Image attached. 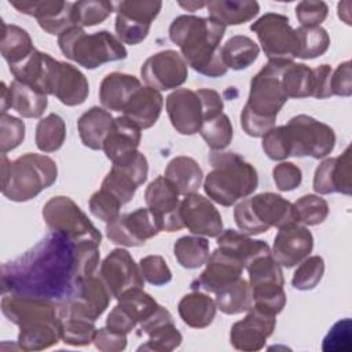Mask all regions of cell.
I'll return each mask as SVG.
<instances>
[{
    "mask_svg": "<svg viewBox=\"0 0 352 352\" xmlns=\"http://www.w3.org/2000/svg\"><path fill=\"white\" fill-rule=\"evenodd\" d=\"M113 12V4L104 0H84L76 1L72 7L73 25L89 28L102 23Z\"/></svg>",
    "mask_w": 352,
    "mask_h": 352,
    "instance_id": "c3c4849f",
    "label": "cell"
},
{
    "mask_svg": "<svg viewBox=\"0 0 352 352\" xmlns=\"http://www.w3.org/2000/svg\"><path fill=\"white\" fill-rule=\"evenodd\" d=\"M314 249V236L311 231L296 221L279 228L274 239L272 257L280 267L292 268L309 256Z\"/></svg>",
    "mask_w": 352,
    "mask_h": 352,
    "instance_id": "7402d4cb",
    "label": "cell"
},
{
    "mask_svg": "<svg viewBox=\"0 0 352 352\" xmlns=\"http://www.w3.org/2000/svg\"><path fill=\"white\" fill-rule=\"evenodd\" d=\"M126 334L113 331L107 327L96 329L94 344L96 349L103 352H120L126 348Z\"/></svg>",
    "mask_w": 352,
    "mask_h": 352,
    "instance_id": "94428289",
    "label": "cell"
},
{
    "mask_svg": "<svg viewBox=\"0 0 352 352\" xmlns=\"http://www.w3.org/2000/svg\"><path fill=\"white\" fill-rule=\"evenodd\" d=\"M331 73L333 69L330 65H319L318 67L314 69V77H315V84H314V98L316 99H326L333 96L331 94Z\"/></svg>",
    "mask_w": 352,
    "mask_h": 352,
    "instance_id": "be15d7a7",
    "label": "cell"
},
{
    "mask_svg": "<svg viewBox=\"0 0 352 352\" xmlns=\"http://www.w3.org/2000/svg\"><path fill=\"white\" fill-rule=\"evenodd\" d=\"M322 349L324 352L351 351V319L345 318L333 324L323 340Z\"/></svg>",
    "mask_w": 352,
    "mask_h": 352,
    "instance_id": "6f0895ef",
    "label": "cell"
},
{
    "mask_svg": "<svg viewBox=\"0 0 352 352\" xmlns=\"http://www.w3.org/2000/svg\"><path fill=\"white\" fill-rule=\"evenodd\" d=\"M220 52L227 69L243 70L256 62L260 48L250 37L235 34L224 43Z\"/></svg>",
    "mask_w": 352,
    "mask_h": 352,
    "instance_id": "ab89813d",
    "label": "cell"
},
{
    "mask_svg": "<svg viewBox=\"0 0 352 352\" xmlns=\"http://www.w3.org/2000/svg\"><path fill=\"white\" fill-rule=\"evenodd\" d=\"M331 94L337 96H351L352 94V72L351 62L345 60L331 73Z\"/></svg>",
    "mask_w": 352,
    "mask_h": 352,
    "instance_id": "6125c7cd",
    "label": "cell"
},
{
    "mask_svg": "<svg viewBox=\"0 0 352 352\" xmlns=\"http://www.w3.org/2000/svg\"><path fill=\"white\" fill-rule=\"evenodd\" d=\"M95 322L80 316L62 318V340L72 346H85L94 342Z\"/></svg>",
    "mask_w": 352,
    "mask_h": 352,
    "instance_id": "681fc988",
    "label": "cell"
},
{
    "mask_svg": "<svg viewBox=\"0 0 352 352\" xmlns=\"http://www.w3.org/2000/svg\"><path fill=\"white\" fill-rule=\"evenodd\" d=\"M160 304L143 290V287H135L125 292L120 298L118 304L110 311L106 319V327L128 334L138 324L150 318Z\"/></svg>",
    "mask_w": 352,
    "mask_h": 352,
    "instance_id": "2e32d148",
    "label": "cell"
},
{
    "mask_svg": "<svg viewBox=\"0 0 352 352\" xmlns=\"http://www.w3.org/2000/svg\"><path fill=\"white\" fill-rule=\"evenodd\" d=\"M0 104H1V113H6L7 109L10 107V89H8V87L6 85V82H1Z\"/></svg>",
    "mask_w": 352,
    "mask_h": 352,
    "instance_id": "e7e4bbea",
    "label": "cell"
},
{
    "mask_svg": "<svg viewBox=\"0 0 352 352\" xmlns=\"http://www.w3.org/2000/svg\"><path fill=\"white\" fill-rule=\"evenodd\" d=\"M298 38V55L301 59H315L323 55L330 45V37L324 28L314 26L305 28L300 26L296 29Z\"/></svg>",
    "mask_w": 352,
    "mask_h": 352,
    "instance_id": "bcb514c9",
    "label": "cell"
},
{
    "mask_svg": "<svg viewBox=\"0 0 352 352\" xmlns=\"http://www.w3.org/2000/svg\"><path fill=\"white\" fill-rule=\"evenodd\" d=\"M179 191L165 177H155L144 191V201L147 208L160 219L162 231L175 232L184 228L180 219Z\"/></svg>",
    "mask_w": 352,
    "mask_h": 352,
    "instance_id": "d6986e66",
    "label": "cell"
},
{
    "mask_svg": "<svg viewBox=\"0 0 352 352\" xmlns=\"http://www.w3.org/2000/svg\"><path fill=\"white\" fill-rule=\"evenodd\" d=\"M164 176L176 187L180 195H188L201 187L204 172L194 158L179 155L169 161Z\"/></svg>",
    "mask_w": 352,
    "mask_h": 352,
    "instance_id": "d590c367",
    "label": "cell"
},
{
    "mask_svg": "<svg viewBox=\"0 0 352 352\" xmlns=\"http://www.w3.org/2000/svg\"><path fill=\"white\" fill-rule=\"evenodd\" d=\"M62 54L85 69H96L103 63L125 59L128 52L124 44L107 30L92 34L80 26H70L58 36Z\"/></svg>",
    "mask_w": 352,
    "mask_h": 352,
    "instance_id": "8992f818",
    "label": "cell"
},
{
    "mask_svg": "<svg viewBox=\"0 0 352 352\" xmlns=\"http://www.w3.org/2000/svg\"><path fill=\"white\" fill-rule=\"evenodd\" d=\"M206 267L198 278L191 282V289L204 293H217L227 285L241 278L243 264L236 257L217 248L205 263Z\"/></svg>",
    "mask_w": 352,
    "mask_h": 352,
    "instance_id": "603a6c76",
    "label": "cell"
},
{
    "mask_svg": "<svg viewBox=\"0 0 352 352\" xmlns=\"http://www.w3.org/2000/svg\"><path fill=\"white\" fill-rule=\"evenodd\" d=\"M99 245L73 242L59 232H50L22 256L1 265V290L28 297L63 302L74 285L95 275Z\"/></svg>",
    "mask_w": 352,
    "mask_h": 352,
    "instance_id": "6da1fadb",
    "label": "cell"
},
{
    "mask_svg": "<svg viewBox=\"0 0 352 352\" xmlns=\"http://www.w3.org/2000/svg\"><path fill=\"white\" fill-rule=\"evenodd\" d=\"M351 147L348 146L338 157L323 160L314 175V190L318 194L341 192L351 195L352 192V169H351Z\"/></svg>",
    "mask_w": 352,
    "mask_h": 352,
    "instance_id": "484cf974",
    "label": "cell"
},
{
    "mask_svg": "<svg viewBox=\"0 0 352 352\" xmlns=\"http://www.w3.org/2000/svg\"><path fill=\"white\" fill-rule=\"evenodd\" d=\"M180 219L195 235L217 238L223 232L220 212L209 198L197 192L184 195L180 201Z\"/></svg>",
    "mask_w": 352,
    "mask_h": 352,
    "instance_id": "ffe728a7",
    "label": "cell"
},
{
    "mask_svg": "<svg viewBox=\"0 0 352 352\" xmlns=\"http://www.w3.org/2000/svg\"><path fill=\"white\" fill-rule=\"evenodd\" d=\"M25 139V122L7 113L0 116V150L1 154L16 148Z\"/></svg>",
    "mask_w": 352,
    "mask_h": 352,
    "instance_id": "f5cc1de1",
    "label": "cell"
},
{
    "mask_svg": "<svg viewBox=\"0 0 352 352\" xmlns=\"http://www.w3.org/2000/svg\"><path fill=\"white\" fill-rule=\"evenodd\" d=\"M279 80L287 98L302 99L314 95V69L305 63L282 60L279 67Z\"/></svg>",
    "mask_w": 352,
    "mask_h": 352,
    "instance_id": "74e56055",
    "label": "cell"
},
{
    "mask_svg": "<svg viewBox=\"0 0 352 352\" xmlns=\"http://www.w3.org/2000/svg\"><path fill=\"white\" fill-rule=\"evenodd\" d=\"M290 157H312L315 160L329 155L336 146V133L324 122L307 114H298L285 125Z\"/></svg>",
    "mask_w": 352,
    "mask_h": 352,
    "instance_id": "30bf717a",
    "label": "cell"
},
{
    "mask_svg": "<svg viewBox=\"0 0 352 352\" xmlns=\"http://www.w3.org/2000/svg\"><path fill=\"white\" fill-rule=\"evenodd\" d=\"M99 276L107 286L111 297L120 298L125 292L143 287L144 278L140 267L125 249H113L102 261Z\"/></svg>",
    "mask_w": 352,
    "mask_h": 352,
    "instance_id": "e0dca14e",
    "label": "cell"
},
{
    "mask_svg": "<svg viewBox=\"0 0 352 352\" xmlns=\"http://www.w3.org/2000/svg\"><path fill=\"white\" fill-rule=\"evenodd\" d=\"M294 221L302 226H316L329 216V204L319 195L307 194L293 204Z\"/></svg>",
    "mask_w": 352,
    "mask_h": 352,
    "instance_id": "7dc6e473",
    "label": "cell"
},
{
    "mask_svg": "<svg viewBox=\"0 0 352 352\" xmlns=\"http://www.w3.org/2000/svg\"><path fill=\"white\" fill-rule=\"evenodd\" d=\"M122 204L109 191L100 188L89 198V212L102 221H111L120 216Z\"/></svg>",
    "mask_w": 352,
    "mask_h": 352,
    "instance_id": "db71d44e",
    "label": "cell"
},
{
    "mask_svg": "<svg viewBox=\"0 0 352 352\" xmlns=\"http://www.w3.org/2000/svg\"><path fill=\"white\" fill-rule=\"evenodd\" d=\"M162 231L160 219L148 209L139 208L131 213H124L106 224V236L121 246H142L147 239Z\"/></svg>",
    "mask_w": 352,
    "mask_h": 352,
    "instance_id": "5bb4252c",
    "label": "cell"
},
{
    "mask_svg": "<svg viewBox=\"0 0 352 352\" xmlns=\"http://www.w3.org/2000/svg\"><path fill=\"white\" fill-rule=\"evenodd\" d=\"M140 329L148 336V340L138 351L170 352L179 348L183 341V336L177 330L172 314L162 305L148 319L140 323Z\"/></svg>",
    "mask_w": 352,
    "mask_h": 352,
    "instance_id": "4316f807",
    "label": "cell"
},
{
    "mask_svg": "<svg viewBox=\"0 0 352 352\" xmlns=\"http://www.w3.org/2000/svg\"><path fill=\"white\" fill-rule=\"evenodd\" d=\"M282 60H268L252 78L248 102L241 113V126L252 138H263L276 122V116L287 102L279 80Z\"/></svg>",
    "mask_w": 352,
    "mask_h": 352,
    "instance_id": "3957f363",
    "label": "cell"
},
{
    "mask_svg": "<svg viewBox=\"0 0 352 352\" xmlns=\"http://www.w3.org/2000/svg\"><path fill=\"white\" fill-rule=\"evenodd\" d=\"M329 14V7L324 1H300L296 6V16L301 26H320Z\"/></svg>",
    "mask_w": 352,
    "mask_h": 352,
    "instance_id": "680465c9",
    "label": "cell"
},
{
    "mask_svg": "<svg viewBox=\"0 0 352 352\" xmlns=\"http://www.w3.org/2000/svg\"><path fill=\"white\" fill-rule=\"evenodd\" d=\"M88 94L89 84L84 73L70 63L60 62L54 96L65 106H78L85 102Z\"/></svg>",
    "mask_w": 352,
    "mask_h": 352,
    "instance_id": "4dcf8cb0",
    "label": "cell"
},
{
    "mask_svg": "<svg viewBox=\"0 0 352 352\" xmlns=\"http://www.w3.org/2000/svg\"><path fill=\"white\" fill-rule=\"evenodd\" d=\"M10 4L25 15L34 16L38 26L48 34H60L73 25L72 1L41 0V1H10Z\"/></svg>",
    "mask_w": 352,
    "mask_h": 352,
    "instance_id": "d4e9b609",
    "label": "cell"
},
{
    "mask_svg": "<svg viewBox=\"0 0 352 352\" xmlns=\"http://www.w3.org/2000/svg\"><path fill=\"white\" fill-rule=\"evenodd\" d=\"M199 135L206 142L212 151H221L230 146L234 131L227 114L220 113L210 118H206L199 129Z\"/></svg>",
    "mask_w": 352,
    "mask_h": 352,
    "instance_id": "f6af8a7d",
    "label": "cell"
},
{
    "mask_svg": "<svg viewBox=\"0 0 352 352\" xmlns=\"http://www.w3.org/2000/svg\"><path fill=\"white\" fill-rule=\"evenodd\" d=\"M206 4H208V3H205V1H187V3L180 1V3H179V6L183 7V8H186L187 11H195V10H198V8L206 7Z\"/></svg>",
    "mask_w": 352,
    "mask_h": 352,
    "instance_id": "003e7915",
    "label": "cell"
},
{
    "mask_svg": "<svg viewBox=\"0 0 352 352\" xmlns=\"http://www.w3.org/2000/svg\"><path fill=\"white\" fill-rule=\"evenodd\" d=\"M324 274V261L320 256H311L304 258L293 274L292 285L297 290L315 289Z\"/></svg>",
    "mask_w": 352,
    "mask_h": 352,
    "instance_id": "f907efd6",
    "label": "cell"
},
{
    "mask_svg": "<svg viewBox=\"0 0 352 352\" xmlns=\"http://www.w3.org/2000/svg\"><path fill=\"white\" fill-rule=\"evenodd\" d=\"M43 219L55 232L73 242H92L100 246L102 234L81 208L66 195L52 197L43 206Z\"/></svg>",
    "mask_w": 352,
    "mask_h": 352,
    "instance_id": "9c48e42d",
    "label": "cell"
},
{
    "mask_svg": "<svg viewBox=\"0 0 352 352\" xmlns=\"http://www.w3.org/2000/svg\"><path fill=\"white\" fill-rule=\"evenodd\" d=\"M3 25L1 37V55L7 60L8 66H14L25 60L36 48L29 33L16 25Z\"/></svg>",
    "mask_w": 352,
    "mask_h": 352,
    "instance_id": "b9f144b4",
    "label": "cell"
},
{
    "mask_svg": "<svg viewBox=\"0 0 352 352\" xmlns=\"http://www.w3.org/2000/svg\"><path fill=\"white\" fill-rule=\"evenodd\" d=\"M140 131L142 129L138 125L124 116L114 118L113 128L109 132L102 148L106 157L114 162L118 158L136 151L142 139Z\"/></svg>",
    "mask_w": 352,
    "mask_h": 352,
    "instance_id": "1f68e13d",
    "label": "cell"
},
{
    "mask_svg": "<svg viewBox=\"0 0 352 352\" xmlns=\"http://www.w3.org/2000/svg\"><path fill=\"white\" fill-rule=\"evenodd\" d=\"M162 7L161 1H146V0H128L117 3V14H121L131 21L142 25L151 26Z\"/></svg>",
    "mask_w": 352,
    "mask_h": 352,
    "instance_id": "816d5d0a",
    "label": "cell"
},
{
    "mask_svg": "<svg viewBox=\"0 0 352 352\" xmlns=\"http://www.w3.org/2000/svg\"><path fill=\"white\" fill-rule=\"evenodd\" d=\"M148 162L143 153L133 151L113 162L111 169L102 182L103 190L114 195L122 205L128 204L139 186L147 180Z\"/></svg>",
    "mask_w": 352,
    "mask_h": 352,
    "instance_id": "4fadbf2b",
    "label": "cell"
},
{
    "mask_svg": "<svg viewBox=\"0 0 352 352\" xmlns=\"http://www.w3.org/2000/svg\"><path fill=\"white\" fill-rule=\"evenodd\" d=\"M111 294L100 279V276H87L80 279L70 296L59 304L60 318L80 316L89 320H96L109 307Z\"/></svg>",
    "mask_w": 352,
    "mask_h": 352,
    "instance_id": "7c38bea8",
    "label": "cell"
},
{
    "mask_svg": "<svg viewBox=\"0 0 352 352\" xmlns=\"http://www.w3.org/2000/svg\"><path fill=\"white\" fill-rule=\"evenodd\" d=\"M140 76L147 87L157 91H169L187 81L188 65L177 51L165 50L153 54L144 60Z\"/></svg>",
    "mask_w": 352,
    "mask_h": 352,
    "instance_id": "9a60e30c",
    "label": "cell"
},
{
    "mask_svg": "<svg viewBox=\"0 0 352 352\" xmlns=\"http://www.w3.org/2000/svg\"><path fill=\"white\" fill-rule=\"evenodd\" d=\"M249 272L254 308L276 316L286 305L282 267L271 253L254 258L245 267Z\"/></svg>",
    "mask_w": 352,
    "mask_h": 352,
    "instance_id": "ba28073f",
    "label": "cell"
},
{
    "mask_svg": "<svg viewBox=\"0 0 352 352\" xmlns=\"http://www.w3.org/2000/svg\"><path fill=\"white\" fill-rule=\"evenodd\" d=\"M140 87L139 78L132 74L120 72L109 73L99 85L100 103L107 110L122 111Z\"/></svg>",
    "mask_w": 352,
    "mask_h": 352,
    "instance_id": "f546056e",
    "label": "cell"
},
{
    "mask_svg": "<svg viewBox=\"0 0 352 352\" xmlns=\"http://www.w3.org/2000/svg\"><path fill=\"white\" fill-rule=\"evenodd\" d=\"M62 340V318H38L19 326L18 346L22 351H43Z\"/></svg>",
    "mask_w": 352,
    "mask_h": 352,
    "instance_id": "83f0119b",
    "label": "cell"
},
{
    "mask_svg": "<svg viewBox=\"0 0 352 352\" xmlns=\"http://www.w3.org/2000/svg\"><path fill=\"white\" fill-rule=\"evenodd\" d=\"M113 124L114 118L106 109L94 106L87 110L77 121L78 135L82 144L91 150H102Z\"/></svg>",
    "mask_w": 352,
    "mask_h": 352,
    "instance_id": "d6a6232c",
    "label": "cell"
},
{
    "mask_svg": "<svg viewBox=\"0 0 352 352\" xmlns=\"http://www.w3.org/2000/svg\"><path fill=\"white\" fill-rule=\"evenodd\" d=\"M60 60L51 55L34 50L25 60L10 66V72L15 80L22 81L44 95H54L56 76Z\"/></svg>",
    "mask_w": 352,
    "mask_h": 352,
    "instance_id": "cb8c5ba5",
    "label": "cell"
},
{
    "mask_svg": "<svg viewBox=\"0 0 352 352\" xmlns=\"http://www.w3.org/2000/svg\"><path fill=\"white\" fill-rule=\"evenodd\" d=\"M209 18L221 25L234 26L252 21L260 11V4L254 0H213L206 4Z\"/></svg>",
    "mask_w": 352,
    "mask_h": 352,
    "instance_id": "8d00e7d4",
    "label": "cell"
},
{
    "mask_svg": "<svg viewBox=\"0 0 352 352\" xmlns=\"http://www.w3.org/2000/svg\"><path fill=\"white\" fill-rule=\"evenodd\" d=\"M276 316L265 314L254 307H252L248 315L235 322L231 326L230 342L231 345L243 352L260 351L267 338L274 333L276 326Z\"/></svg>",
    "mask_w": 352,
    "mask_h": 352,
    "instance_id": "44dd1931",
    "label": "cell"
},
{
    "mask_svg": "<svg viewBox=\"0 0 352 352\" xmlns=\"http://www.w3.org/2000/svg\"><path fill=\"white\" fill-rule=\"evenodd\" d=\"M216 302L209 294L198 290L182 297L177 304V311L182 320L192 329L208 327L216 316Z\"/></svg>",
    "mask_w": 352,
    "mask_h": 352,
    "instance_id": "836d02e7",
    "label": "cell"
},
{
    "mask_svg": "<svg viewBox=\"0 0 352 352\" xmlns=\"http://www.w3.org/2000/svg\"><path fill=\"white\" fill-rule=\"evenodd\" d=\"M164 98L160 91L151 87H140L129 99L122 116L140 129L151 128L160 118Z\"/></svg>",
    "mask_w": 352,
    "mask_h": 352,
    "instance_id": "f1b7e54d",
    "label": "cell"
},
{
    "mask_svg": "<svg viewBox=\"0 0 352 352\" xmlns=\"http://www.w3.org/2000/svg\"><path fill=\"white\" fill-rule=\"evenodd\" d=\"M216 307L226 315H238L246 312L253 305L252 287L243 278H238L216 293Z\"/></svg>",
    "mask_w": 352,
    "mask_h": 352,
    "instance_id": "60d3db41",
    "label": "cell"
},
{
    "mask_svg": "<svg viewBox=\"0 0 352 352\" xmlns=\"http://www.w3.org/2000/svg\"><path fill=\"white\" fill-rule=\"evenodd\" d=\"M234 220L243 234L258 235L271 227L280 228L293 223V204L279 194L260 192L236 204Z\"/></svg>",
    "mask_w": 352,
    "mask_h": 352,
    "instance_id": "52a82bcc",
    "label": "cell"
},
{
    "mask_svg": "<svg viewBox=\"0 0 352 352\" xmlns=\"http://www.w3.org/2000/svg\"><path fill=\"white\" fill-rule=\"evenodd\" d=\"M261 146L270 160L282 161V160H286L287 157H290L285 125L274 126L270 132H267L263 136Z\"/></svg>",
    "mask_w": 352,
    "mask_h": 352,
    "instance_id": "9f6ffc18",
    "label": "cell"
},
{
    "mask_svg": "<svg viewBox=\"0 0 352 352\" xmlns=\"http://www.w3.org/2000/svg\"><path fill=\"white\" fill-rule=\"evenodd\" d=\"M272 179L279 191H293L301 184L302 172L293 162H280L272 169Z\"/></svg>",
    "mask_w": 352,
    "mask_h": 352,
    "instance_id": "91938a15",
    "label": "cell"
},
{
    "mask_svg": "<svg viewBox=\"0 0 352 352\" xmlns=\"http://www.w3.org/2000/svg\"><path fill=\"white\" fill-rule=\"evenodd\" d=\"M56 177V162L48 155L26 153L11 161L1 154V192L10 201H29L51 187Z\"/></svg>",
    "mask_w": 352,
    "mask_h": 352,
    "instance_id": "5b68a950",
    "label": "cell"
},
{
    "mask_svg": "<svg viewBox=\"0 0 352 352\" xmlns=\"http://www.w3.org/2000/svg\"><path fill=\"white\" fill-rule=\"evenodd\" d=\"M217 246L231 256L242 261L243 267L252 263L254 258L271 253L267 242L261 239H253L243 232H238L232 228L223 231L217 236Z\"/></svg>",
    "mask_w": 352,
    "mask_h": 352,
    "instance_id": "e575fe53",
    "label": "cell"
},
{
    "mask_svg": "<svg viewBox=\"0 0 352 352\" xmlns=\"http://www.w3.org/2000/svg\"><path fill=\"white\" fill-rule=\"evenodd\" d=\"M173 254L182 267L187 270L199 268L209 258V242L201 235L182 236L173 245Z\"/></svg>",
    "mask_w": 352,
    "mask_h": 352,
    "instance_id": "7bdbcfd3",
    "label": "cell"
},
{
    "mask_svg": "<svg viewBox=\"0 0 352 352\" xmlns=\"http://www.w3.org/2000/svg\"><path fill=\"white\" fill-rule=\"evenodd\" d=\"M8 89L10 107L14 109L18 114L25 118H38L43 116L48 106L47 95L15 78L10 84Z\"/></svg>",
    "mask_w": 352,
    "mask_h": 352,
    "instance_id": "f35d334b",
    "label": "cell"
},
{
    "mask_svg": "<svg viewBox=\"0 0 352 352\" xmlns=\"http://www.w3.org/2000/svg\"><path fill=\"white\" fill-rule=\"evenodd\" d=\"M212 170L206 175L204 190L209 199L223 206H231L246 198L258 186L256 168L236 153L212 151L208 157Z\"/></svg>",
    "mask_w": 352,
    "mask_h": 352,
    "instance_id": "277c9868",
    "label": "cell"
},
{
    "mask_svg": "<svg viewBox=\"0 0 352 352\" xmlns=\"http://www.w3.org/2000/svg\"><path fill=\"white\" fill-rule=\"evenodd\" d=\"M139 267L144 280L154 286H162L172 280V272L162 256H146L139 261Z\"/></svg>",
    "mask_w": 352,
    "mask_h": 352,
    "instance_id": "11a10c76",
    "label": "cell"
},
{
    "mask_svg": "<svg viewBox=\"0 0 352 352\" xmlns=\"http://www.w3.org/2000/svg\"><path fill=\"white\" fill-rule=\"evenodd\" d=\"M268 60H293L298 55V38L289 18L276 12H267L250 25Z\"/></svg>",
    "mask_w": 352,
    "mask_h": 352,
    "instance_id": "8fae6325",
    "label": "cell"
},
{
    "mask_svg": "<svg viewBox=\"0 0 352 352\" xmlns=\"http://www.w3.org/2000/svg\"><path fill=\"white\" fill-rule=\"evenodd\" d=\"M337 10H338V16H340V19H342L346 25H351V12H349L351 4L348 6V8H344L342 3H338Z\"/></svg>",
    "mask_w": 352,
    "mask_h": 352,
    "instance_id": "03108f58",
    "label": "cell"
},
{
    "mask_svg": "<svg viewBox=\"0 0 352 352\" xmlns=\"http://www.w3.org/2000/svg\"><path fill=\"white\" fill-rule=\"evenodd\" d=\"M165 106L176 132L180 135H194L199 132L206 113L197 91L177 88L166 96Z\"/></svg>",
    "mask_w": 352,
    "mask_h": 352,
    "instance_id": "ac0fdd59",
    "label": "cell"
},
{
    "mask_svg": "<svg viewBox=\"0 0 352 352\" xmlns=\"http://www.w3.org/2000/svg\"><path fill=\"white\" fill-rule=\"evenodd\" d=\"M66 139V124L63 118L55 113H50L41 118L36 126V146L43 153H54L59 150Z\"/></svg>",
    "mask_w": 352,
    "mask_h": 352,
    "instance_id": "ee69618b",
    "label": "cell"
},
{
    "mask_svg": "<svg viewBox=\"0 0 352 352\" xmlns=\"http://www.w3.org/2000/svg\"><path fill=\"white\" fill-rule=\"evenodd\" d=\"M224 33L226 26L209 16L179 15L169 26V38L180 48L186 63L199 74L213 78L228 70L220 52Z\"/></svg>",
    "mask_w": 352,
    "mask_h": 352,
    "instance_id": "7a4b0ae2",
    "label": "cell"
}]
</instances>
